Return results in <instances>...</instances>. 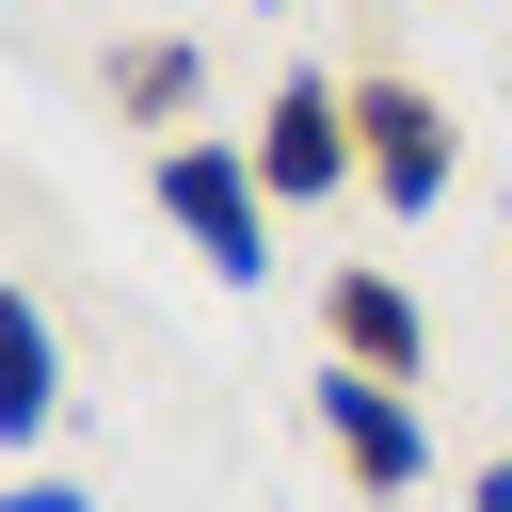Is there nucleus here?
<instances>
[{"instance_id": "1", "label": "nucleus", "mask_w": 512, "mask_h": 512, "mask_svg": "<svg viewBox=\"0 0 512 512\" xmlns=\"http://www.w3.org/2000/svg\"><path fill=\"white\" fill-rule=\"evenodd\" d=\"M160 224L224 288H256L272 272V176H256V144H160Z\"/></svg>"}, {"instance_id": "2", "label": "nucleus", "mask_w": 512, "mask_h": 512, "mask_svg": "<svg viewBox=\"0 0 512 512\" xmlns=\"http://www.w3.org/2000/svg\"><path fill=\"white\" fill-rule=\"evenodd\" d=\"M304 400H320V432H336V464H352L368 496H416V480H432V432H416V400H400L384 368H352V352H336Z\"/></svg>"}, {"instance_id": "3", "label": "nucleus", "mask_w": 512, "mask_h": 512, "mask_svg": "<svg viewBox=\"0 0 512 512\" xmlns=\"http://www.w3.org/2000/svg\"><path fill=\"white\" fill-rule=\"evenodd\" d=\"M368 144H352V80H272L256 96V176H272V208H304V192H336Z\"/></svg>"}, {"instance_id": "4", "label": "nucleus", "mask_w": 512, "mask_h": 512, "mask_svg": "<svg viewBox=\"0 0 512 512\" xmlns=\"http://www.w3.org/2000/svg\"><path fill=\"white\" fill-rule=\"evenodd\" d=\"M352 144H368V192H384L400 224L448 192V112H432L416 80H352Z\"/></svg>"}, {"instance_id": "5", "label": "nucleus", "mask_w": 512, "mask_h": 512, "mask_svg": "<svg viewBox=\"0 0 512 512\" xmlns=\"http://www.w3.org/2000/svg\"><path fill=\"white\" fill-rule=\"evenodd\" d=\"M320 320H336V352H352V368H384V384H416V368H432V320H416V288H384L368 256L320 288Z\"/></svg>"}, {"instance_id": "6", "label": "nucleus", "mask_w": 512, "mask_h": 512, "mask_svg": "<svg viewBox=\"0 0 512 512\" xmlns=\"http://www.w3.org/2000/svg\"><path fill=\"white\" fill-rule=\"evenodd\" d=\"M48 416H64V336L32 288H0V448H32Z\"/></svg>"}, {"instance_id": "7", "label": "nucleus", "mask_w": 512, "mask_h": 512, "mask_svg": "<svg viewBox=\"0 0 512 512\" xmlns=\"http://www.w3.org/2000/svg\"><path fill=\"white\" fill-rule=\"evenodd\" d=\"M192 96H208V64H192L176 32H144V48H112V112H144V128H176Z\"/></svg>"}, {"instance_id": "8", "label": "nucleus", "mask_w": 512, "mask_h": 512, "mask_svg": "<svg viewBox=\"0 0 512 512\" xmlns=\"http://www.w3.org/2000/svg\"><path fill=\"white\" fill-rule=\"evenodd\" d=\"M0 512H96V496H80V480H16Z\"/></svg>"}, {"instance_id": "9", "label": "nucleus", "mask_w": 512, "mask_h": 512, "mask_svg": "<svg viewBox=\"0 0 512 512\" xmlns=\"http://www.w3.org/2000/svg\"><path fill=\"white\" fill-rule=\"evenodd\" d=\"M480 512H512V464H480Z\"/></svg>"}]
</instances>
